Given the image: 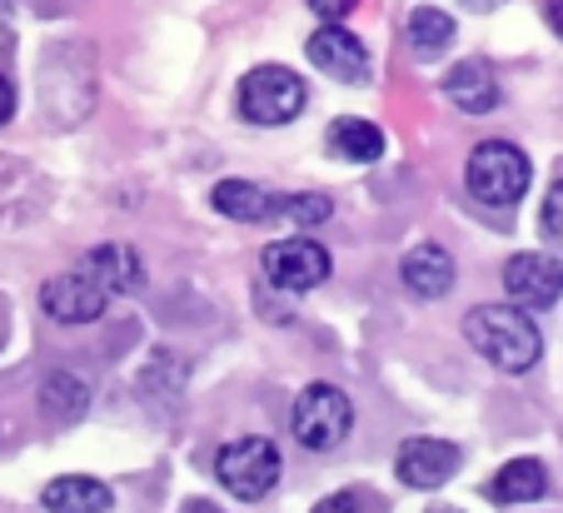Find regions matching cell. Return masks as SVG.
I'll return each mask as SVG.
<instances>
[{
	"instance_id": "obj_1",
	"label": "cell",
	"mask_w": 563,
	"mask_h": 513,
	"mask_svg": "<svg viewBox=\"0 0 563 513\" xmlns=\"http://www.w3.org/2000/svg\"><path fill=\"white\" fill-rule=\"evenodd\" d=\"M464 334L494 369H504V375H523V369H533L543 354L539 324H533L523 310H514V304H478V310H468Z\"/></svg>"
},
{
	"instance_id": "obj_2",
	"label": "cell",
	"mask_w": 563,
	"mask_h": 513,
	"mask_svg": "<svg viewBox=\"0 0 563 513\" xmlns=\"http://www.w3.org/2000/svg\"><path fill=\"white\" fill-rule=\"evenodd\" d=\"M533 170H529V155L509 140H484L474 155H468V170H464V185L474 200L484 204H514L523 200L529 190Z\"/></svg>"
},
{
	"instance_id": "obj_3",
	"label": "cell",
	"mask_w": 563,
	"mask_h": 513,
	"mask_svg": "<svg viewBox=\"0 0 563 513\" xmlns=\"http://www.w3.org/2000/svg\"><path fill=\"white\" fill-rule=\"evenodd\" d=\"M350 424H354V409L340 384H309L305 394L295 399V438L309 454L340 449Z\"/></svg>"
},
{
	"instance_id": "obj_4",
	"label": "cell",
	"mask_w": 563,
	"mask_h": 513,
	"mask_svg": "<svg viewBox=\"0 0 563 513\" xmlns=\"http://www.w3.org/2000/svg\"><path fill=\"white\" fill-rule=\"evenodd\" d=\"M305 80L285 65H255L240 86V110L255 125H289V120L305 110Z\"/></svg>"
},
{
	"instance_id": "obj_5",
	"label": "cell",
	"mask_w": 563,
	"mask_h": 513,
	"mask_svg": "<svg viewBox=\"0 0 563 513\" xmlns=\"http://www.w3.org/2000/svg\"><path fill=\"white\" fill-rule=\"evenodd\" d=\"M214 473H220V483L234 493V499L255 503L279 483V449L269 438H234V444L220 449Z\"/></svg>"
},
{
	"instance_id": "obj_6",
	"label": "cell",
	"mask_w": 563,
	"mask_h": 513,
	"mask_svg": "<svg viewBox=\"0 0 563 513\" xmlns=\"http://www.w3.org/2000/svg\"><path fill=\"white\" fill-rule=\"evenodd\" d=\"M260 265H265L269 285L289 289V294H305V289L330 279V249L314 245V239H275L260 255Z\"/></svg>"
},
{
	"instance_id": "obj_7",
	"label": "cell",
	"mask_w": 563,
	"mask_h": 513,
	"mask_svg": "<svg viewBox=\"0 0 563 513\" xmlns=\"http://www.w3.org/2000/svg\"><path fill=\"white\" fill-rule=\"evenodd\" d=\"M110 300H115V294L100 285V275L90 265H75V269H65L60 279H51V285H45V310H51L60 324L100 320Z\"/></svg>"
},
{
	"instance_id": "obj_8",
	"label": "cell",
	"mask_w": 563,
	"mask_h": 513,
	"mask_svg": "<svg viewBox=\"0 0 563 513\" xmlns=\"http://www.w3.org/2000/svg\"><path fill=\"white\" fill-rule=\"evenodd\" d=\"M504 289H509L514 310H549L563 294V265L553 255H539V249L514 255L504 265Z\"/></svg>"
},
{
	"instance_id": "obj_9",
	"label": "cell",
	"mask_w": 563,
	"mask_h": 513,
	"mask_svg": "<svg viewBox=\"0 0 563 513\" xmlns=\"http://www.w3.org/2000/svg\"><path fill=\"white\" fill-rule=\"evenodd\" d=\"M309 60H314L324 76L344 80V86L369 76V51H364V41L350 35L344 25H319V31L309 35Z\"/></svg>"
},
{
	"instance_id": "obj_10",
	"label": "cell",
	"mask_w": 563,
	"mask_h": 513,
	"mask_svg": "<svg viewBox=\"0 0 563 513\" xmlns=\"http://www.w3.org/2000/svg\"><path fill=\"white\" fill-rule=\"evenodd\" d=\"M459 459L464 454L449 438H409L405 449H399V479L415 483V489H439L444 479L459 473Z\"/></svg>"
},
{
	"instance_id": "obj_11",
	"label": "cell",
	"mask_w": 563,
	"mask_h": 513,
	"mask_svg": "<svg viewBox=\"0 0 563 513\" xmlns=\"http://www.w3.org/2000/svg\"><path fill=\"white\" fill-rule=\"evenodd\" d=\"M405 289L409 294H419V300H439V294H449V285H454V259H449L444 245H419L405 255Z\"/></svg>"
},
{
	"instance_id": "obj_12",
	"label": "cell",
	"mask_w": 563,
	"mask_h": 513,
	"mask_svg": "<svg viewBox=\"0 0 563 513\" xmlns=\"http://www.w3.org/2000/svg\"><path fill=\"white\" fill-rule=\"evenodd\" d=\"M444 96L468 115H484V110L499 105V86H494V70L484 60H459L444 76Z\"/></svg>"
},
{
	"instance_id": "obj_13",
	"label": "cell",
	"mask_w": 563,
	"mask_h": 513,
	"mask_svg": "<svg viewBox=\"0 0 563 513\" xmlns=\"http://www.w3.org/2000/svg\"><path fill=\"white\" fill-rule=\"evenodd\" d=\"M210 204L224 214V220H245V225H260V220L275 214V194L250 185V180H220L210 190Z\"/></svg>"
},
{
	"instance_id": "obj_14",
	"label": "cell",
	"mask_w": 563,
	"mask_h": 513,
	"mask_svg": "<svg viewBox=\"0 0 563 513\" xmlns=\"http://www.w3.org/2000/svg\"><path fill=\"white\" fill-rule=\"evenodd\" d=\"M330 150L350 165H374L384 155V130L374 120H360V115H344L330 125Z\"/></svg>"
},
{
	"instance_id": "obj_15",
	"label": "cell",
	"mask_w": 563,
	"mask_h": 513,
	"mask_svg": "<svg viewBox=\"0 0 563 513\" xmlns=\"http://www.w3.org/2000/svg\"><path fill=\"white\" fill-rule=\"evenodd\" d=\"M110 503H115V493L100 479H80V473L55 479L51 489H45V509L51 513H110Z\"/></svg>"
},
{
	"instance_id": "obj_16",
	"label": "cell",
	"mask_w": 563,
	"mask_h": 513,
	"mask_svg": "<svg viewBox=\"0 0 563 513\" xmlns=\"http://www.w3.org/2000/svg\"><path fill=\"white\" fill-rule=\"evenodd\" d=\"M543 489H549V469L539 459H514L489 479L494 503H533V499H543Z\"/></svg>"
},
{
	"instance_id": "obj_17",
	"label": "cell",
	"mask_w": 563,
	"mask_h": 513,
	"mask_svg": "<svg viewBox=\"0 0 563 513\" xmlns=\"http://www.w3.org/2000/svg\"><path fill=\"white\" fill-rule=\"evenodd\" d=\"M449 41H454V21H449L444 11H434V5H419V11L409 15V45H415V55L434 60V55L449 51Z\"/></svg>"
},
{
	"instance_id": "obj_18",
	"label": "cell",
	"mask_w": 563,
	"mask_h": 513,
	"mask_svg": "<svg viewBox=\"0 0 563 513\" xmlns=\"http://www.w3.org/2000/svg\"><path fill=\"white\" fill-rule=\"evenodd\" d=\"M330 210L334 204L324 194H285V200H275V214L295 220V225H319V220H330Z\"/></svg>"
},
{
	"instance_id": "obj_19",
	"label": "cell",
	"mask_w": 563,
	"mask_h": 513,
	"mask_svg": "<svg viewBox=\"0 0 563 513\" xmlns=\"http://www.w3.org/2000/svg\"><path fill=\"white\" fill-rule=\"evenodd\" d=\"M543 235L549 239H563V180L549 190V200H543Z\"/></svg>"
},
{
	"instance_id": "obj_20",
	"label": "cell",
	"mask_w": 563,
	"mask_h": 513,
	"mask_svg": "<svg viewBox=\"0 0 563 513\" xmlns=\"http://www.w3.org/2000/svg\"><path fill=\"white\" fill-rule=\"evenodd\" d=\"M354 5H360V0H309V11L324 15V25H340L344 15L354 11Z\"/></svg>"
},
{
	"instance_id": "obj_21",
	"label": "cell",
	"mask_w": 563,
	"mask_h": 513,
	"mask_svg": "<svg viewBox=\"0 0 563 513\" xmlns=\"http://www.w3.org/2000/svg\"><path fill=\"white\" fill-rule=\"evenodd\" d=\"M314 513H360V499H354V493H330Z\"/></svg>"
},
{
	"instance_id": "obj_22",
	"label": "cell",
	"mask_w": 563,
	"mask_h": 513,
	"mask_svg": "<svg viewBox=\"0 0 563 513\" xmlns=\"http://www.w3.org/2000/svg\"><path fill=\"white\" fill-rule=\"evenodd\" d=\"M15 115V86L5 76H0V125H5V120Z\"/></svg>"
},
{
	"instance_id": "obj_23",
	"label": "cell",
	"mask_w": 563,
	"mask_h": 513,
	"mask_svg": "<svg viewBox=\"0 0 563 513\" xmlns=\"http://www.w3.org/2000/svg\"><path fill=\"white\" fill-rule=\"evenodd\" d=\"M543 21L553 35H563V0H543Z\"/></svg>"
},
{
	"instance_id": "obj_24",
	"label": "cell",
	"mask_w": 563,
	"mask_h": 513,
	"mask_svg": "<svg viewBox=\"0 0 563 513\" xmlns=\"http://www.w3.org/2000/svg\"><path fill=\"white\" fill-rule=\"evenodd\" d=\"M185 513H220V509H214V503H200V499H195V503H185Z\"/></svg>"
},
{
	"instance_id": "obj_25",
	"label": "cell",
	"mask_w": 563,
	"mask_h": 513,
	"mask_svg": "<svg viewBox=\"0 0 563 513\" xmlns=\"http://www.w3.org/2000/svg\"><path fill=\"white\" fill-rule=\"evenodd\" d=\"M429 513H459V509H429Z\"/></svg>"
}]
</instances>
